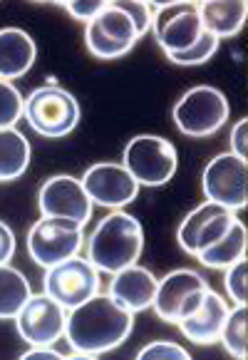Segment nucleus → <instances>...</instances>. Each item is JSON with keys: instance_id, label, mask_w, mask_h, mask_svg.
<instances>
[{"instance_id": "1", "label": "nucleus", "mask_w": 248, "mask_h": 360, "mask_svg": "<svg viewBox=\"0 0 248 360\" xmlns=\"http://www.w3.org/2000/svg\"><path fill=\"white\" fill-rule=\"evenodd\" d=\"M134 328V313L110 293H95L85 303L70 308L65 338L77 355H102L119 348Z\"/></svg>"}, {"instance_id": "2", "label": "nucleus", "mask_w": 248, "mask_h": 360, "mask_svg": "<svg viewBox=\"0 0 248 360\" xmlns=\"http://www.w3.org/2000/svg\"><path fill=\"white\" fill-rule=\"evenodd\" d=\"M144 251V229L137 217L115 209L107 214L87 241V259L100 274H117L137 264Z\"/></svg>"}, {"instance_id": "3", "label": "nucleus", "mask_w": 248, "mask_h": 360, "mask_svg": "<svg viewBox=\"0 0 248 360\" xmlns=\"http://www.w3.org/2000/svg\"><path fill=\"white\" fill-rule=\"evenodd\" d=\"M22 117L40 137L60 139L77 129L82 110H79L77 97L65 87L43 85L25 97Z\"/></svg>"}, {"instance_id": "4", "label": "nucleus", "mask_w": 248, "mask_h": 360, "mask_svg": "<svg viewBox=\"0 0 248 360\" xmlns=\"http://www.w3.org/2000/svg\"><path fill=\"white\" fill-rule=\"evenodd\" d=\"M228 115H231V105L226 95L211 85H196L186 90L171 110L176 129L194 139L216 134L226 124Z\"/></svg>"}, {"instance_id": "5", "label": "nucleus", "mask_w": 248, "mask_h": 360, "mask_svg": "<svg viewBox=\"0 0 248 360\" xmlns=\"http://www.w3.org/2000/svg\"><path fill=\"white\" fill-rule=\"evenodd\" d=\"M122 165L137 179L139 186H164L179 169V154L169 139L157 134H137L127 142Z\"/></svg>"}, {"instance_id": "6", "label": "nucleus", "mask_w": 248, "mask_h": 360, "mask_svg": "<svg viewBox=\"0 0 248 360\" xmlns=\"http://www.w3.org/2000/svg\"><path fill=\"white\" fill-rule=\"evenodd\" d=\"M82 229L85 226L72 219L43 217L27 231V254L43 269H50L70 256H77L85 244Z\"/></svg>"}, {"instance_id": "7", "label": "nucleus", "mask_w": 248, "mask_h": 360, "mask_svg": "<svg viewBox=\"0 0 248 360\" xmlns=\"http://www.w3.org/2000/svg\"><path fill=\"white\" fill-rule=\"evenodd\" d=\"M137 27L132 18L107 0V6L85 25V45L100 60H119L139 43Z\"/></svg>"}, {"instance_id": "8", "label": "nucleus", "mask_w": 248, "mask_h": 360, "mask_svg": "<svg viewBox=\"0 0 248 360\" xmlns=\"http://www.w3.org/2000/svg\"><path fill=\"white\" fill-rule=\"evenodd\" d=\"M201 189L206 202L221 204L231 212H241L248 204V165L236 154H216L204 167Z\"/></svg>"}, {"instance_id": "9", "label": "nucleus", "mask_w": 248, "mask_h": 360, "mask_svg": "<svg viewBox=\"0 0 248 360\" xmlns=\"http://www.w3.org/2000/svg\"><path fill=\"white\" fill-rule=\"evenodd\" d=\"M152 32L164 55L189 50L206 32L199 15V3L191 0L157 3V13L152 15Z\"/></svg>"}, {"instance_id": "10", "label": "nucleus", "mask_w": 248, "mask_h": 360, "mask_svg": "<svg viewBox=\"0 0 248 360\" xmlns=\"http://www.w3.org/2000/svg\"><path fill=\"white\" fill-rule=\"evenodd\" d=\"M43 288L50 298H55L60 306L70 311L100 293V271L90 264V259H82L79 254L70 256L45 269Z\"/></svg>"}, {"instance_id": "11", "label": "nucleus", "mask_w": 248, "mask_h": 360, "mask_svg": "<svg viewBox=\"0 0 248 360\" xmlns=\"http://www.w3.org/2000/svg\"><path fill=\"white\" fill-rule=\"evenodd\" d=\"M209 281L191 269H176L159 281L152 308L167 323H179L196 311L209 291Z\"/></svg>"}, {"instance_id": "12", "label": "nucleus", "mask_w": 248, "mask_h": 360, "mask_svg": "<svg viewBox=\"0 0 248 360\" xmlns=\"http://www.w3.org/2000/svg\"><path fill=\"white\" fill-rule=\"evenodd\" d=\"M65 323H67V308L60 306L48 293L30 296L15 316L18 333L30 345H55L65 338Z\"/></svg>"}, {"instance_id": "13", "label": "nucleus", "mask_w": 248, "mask_h": 360, "mask_svg": "<svg viewBox=\"0 0 248 360\" xmlns=\"http://www.w3.org/2000/svg\"><path fill=\"white\" fill-rule=\"evenodd\" d=\"M79 181L85 186L90 202L107 209L127 207L139 194L137 179L119 162H97V165L87 167Z\"/></svg>"}, {"instance_id": "14", "label": "nucleus", "mask_w": 248, "mask_h": 360, "mask_svg": "<svg viewBox=\"0 0 248 360\" xmlns=\"http://www.w3.org/2000/svg\"><path fill=\"white\" fill-rule=\"evenodd\" d=\"M236 219H238L236 212L221 207V204H214V202L199 204L179 224V231H176L179 246L189 256H199L204 249L216 244L218 238L233 226Z\"/></svg>"}, {"instance_id": "15", "label": "nucleus", "mask_w": 248, "mask_h": 360, "mask_svg": "<svg viewBox=\"0 0 248 360\" xmlns=\"http://www.w3.org/2000/svg\"><path fill=\"white\" fill-rule=\"evenodd\" d=\"M92 207L82 181L70 174H55L40 186L37 194V209L43 217H60L72 219V221L85 226L92 219Z\"/></svg>"}, {"instance_id": "16", "label": "nucleus", "mask_w": 248, "mask_h": 360, "mask_svg": "<svg viewBox=\"0 0 248 360\" xmlns=\"http://www.w3.org/2000/svg\"><path fill=\"white\" fill-rule=\"evenodd\" d=\"M112 276H115V278H112V283H110V296L115 298V301H119L122 306L132 313L152 308L154 296H157L159 278L147 266L132 264Z\"/></svg>"}, {"instance_id": "17", "label": "nucleus", "mask_w": 248, "mask_h": 360, "mask_svg": "<svg viewBox=\"0 0 248 360\" xmlns=\"http://www.w3.org/2000/svg\"><path fill=\"white\" fill-rule=\"evenodd\" d=\"M228 316V306L223 301L221 293H216L214 288H209L201 301V306L196 308L191 316H186L184 321H179V330L184 338H189L196 345H211L218 343V335H221L223 321Z\"/></svg>"}, {"instance_id": "18", "label": "nucleus", "mask_w": 248, "mask_h": 360, "mask_svg": "<svg viewBox=\"0 0 248 360\" xmlns=\"http://www.w3.org/2000/svg\"><path fill=\"white\" fill-rule=\"evenodd\" d=\"M37 60V45L20 27H0V79H18L30 72Z\"/></svg>"}, {"instance_id": "19", "label": "nucleus", "mask_w": 248, "mask_h": 360, "mask_svg": "<svg viewBox=\"0 0 248 360\" xmlns=\"http://www.w3.org/2000/svg\"><path fill=\"white\" fill-rule=\"evenodd\" d=\"M199 15L206 32H211L218 40H226L243 30L248 3L246 0H204L199 3Z\"/></svg>"}, {"instance_id": "20", "label": "nucleus", "mask_w": 248, "mask_h": 360, "mask_svg": "<svg viewBox=\"0 0 248 360\" xmlns=\"http://www.w3.org/2000/svg\"><path fill=\"white\" fill-rule=\"evenodd\" d=\"M246 246H248V231L246 224L241 219L233 221V226L218 238L216 244H211L209 249L201 251L196 259L201 261V266L206 269H228L231 264H236L238 259L246 256Z\"/></svg>"}, {"instance_id": "21", "label": "nucleus", "mask_w": 248, "mask_h": 360, "mask_svg": "<svg viewBox=\"0 0 248 360\" xmlns=\"http://www.w3.org/2000/svg\"><path fill=\"white\" fill-rule=\"evenodd\" d=\"M30 142L15 127L0 129V181H15L30 167Z\"/></svg>"}, {"instance_id": "22", "label": "nucleus", "mask_w": 248, "mask_h": 360, "mask_svg": "<svg viewBox=\"0 0 248 360\" xmlns=\"http://www.w3.org/2000/svg\"><path fill=\"white\" fill-rule=\"evenodd\" d=\"M30 296V281L25 278V274L13 269L11 264L0 266V321L15 318Z\"/></svg>"}, {"instance_id": "23", "label": "nucleus", "mask_w": 248, "mask_h": 360, "mask_svg": "<svg viewBox=\"0 0 248 360\" xmlns=\"http://www.w3.org/2000/svg\"><path fill=\"white\" fill-rule=\"evenodd\" d=\"M218 340H221L223 348H226L233 358L246 360V355H248V308H246V303H236V308L228 311Z\"/></svg>"}, {"instance_id": "24", "label": "nucleus", "mask_w": 248, "mask_h": 360, "mask_svg": "<svg viewBox=\"0 0 248 360\" xmlns=\"http://www.w3.org/2000/svg\"><path fill=\"white\" fill-rule=\"evenodd\" d=\"M218 48H221V40L218 37H214L211 32H204V35L196 40L194 45H191L189 50H184V53H171V55H164V58L169 60V63L174 65H184V68H194V65H204L209 63V60L214 58V55L218 53Z\"/></svg>"}, {"instance_id": "25", "label": "nucleus", "mask_w": 248, "mask_h": 360, "mask_svg": "<svg viewBox=\"0 0 248 360\" xmlns=\"http://www.w3.org/2000/svg\"><path fill=\"white\" fill-rule=\"evenodd\" d=\"M22 105L25 97L20 95V90L11 79H0V129L15 127V122H20Z\"/></svg>"}, {"instance_id": "26", "label": "nucleus", "mask_w": 248, "mask_h": 360, "mask_svg": "<svg viewBox=\"0 0 248 360\" xmlns=\"http://www.w3.org/2000/svg\"><path fill=\"white\" fill-rule=\"evenodd\" d=\"M246 276H248V264H246V256L238 259L236 264H231L226 269V293L233 303H246L248 298V291H246Z\"/></svg>"}, {"instance_id": "27", "label": "nucleus", "mask_w": 248, "mask_h": 360, "mask_svg": "<svg viewBox=\"0 0 248 360\" xmlns=\"http://www.w3.org/2000/svg\"><path fill=\"white\" fill-rule=\"evenodd\" d=\"M137 358L142 360H189L191 353L186 348H181L174 340H154V343L144 345L137 353Z\"/></svg>"}, {"instance_id": "28", "label": "nucleus", "mask_w": 248, "mask_h": 360, "mask_svg": "<svg viewBox=\"0 0 248 360\" xmlns=\"http://www.w3.org/2000/svg\"><path fill=\"white\" fill-rule=\"evenodd\" d=\"M115 6L132 18L139 37H144L149 30H152V15L154 13H152V6H149L147 0H115Z\"/></svg>"}, {"instance_id": "29", "label": "nucleus", "mask_w": 248, "mask_h": 360, "mask_svg": "<svg viewBox=\"0 0 248 360\" xmlns=\"http://www.w3.org/2000/svg\"><path fill=\"white\" fill-rule=\"evenodd\" d=\"M63 6H65V11L74 18V20L85 22L87 25V22H90L92 18H95L97 13L107 6V0H65Z\"/></svg>"}, {"instance_id": "30", "label": "nucleus", "mask_w": 248, "mask_h": 360, "mask_svg": "<svg viewBox=\"0 0 248 360\" xmlns=\"http://www.w3.org/2000/svg\"><path fill=\"white\" fill-rule=\"evenodd\" d=\"M246 134H248V120L243 117V120H238L231 129V149H233L231 154H236V157H241V159H246V154H248Z\"/></svg>"}, {"instance_id": "31", "label": "nucleus", "mask_w": 248, "mask_h": 360, "mask_svg": "<svg viewBox=\"0 0 248 360\" xmlns=\"http://www.w3.org/2000/svg\"><path fill=\"white\" fill-rule=\"evenodd\" d=\"M15 256V233L6 221H0V266L13 261Z\"/></svg>"}, {"instance_id": "32", "label": "nucleus", "mask_w": 248, "mask_h": 360, "mask_svg": "<svg viewBox=\"0 0 248 360\" xmlns=\"http://www.w3.org/2000/svg\"><path fill=\"white\" fill-rule=\"evenodd\" d=\"M22 360L27 358H53V360H63L65 355L60 353V350H55L53 345H32L30 350H25V353L20 355Z\"/></svg>"}]
</instances>
